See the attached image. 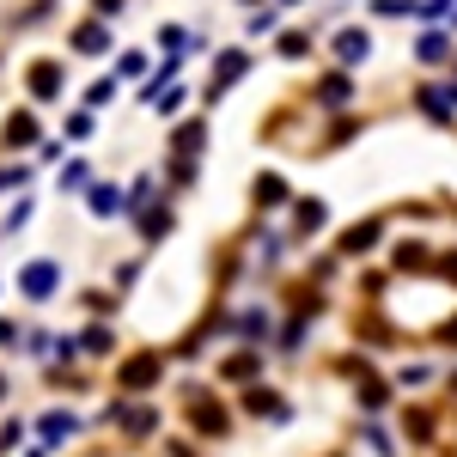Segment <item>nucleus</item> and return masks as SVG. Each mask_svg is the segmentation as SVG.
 I'll list each match as a JSON object with an SVG mask.
<instances>
[{
	"instance_id": "nucleus-15",
	"label": "nucleus",
	"mask_w": 457,
	"mask_h": 457,
	"mask_svg": "<svg viewBox=\"0 0 457 457\" xmlns=\"http://www.w3.org/2000/svg\"><path fill=\"white\" fill-rule=\"evenodd\" d=\"M73 433H79V415H68V409H49V415L37 421V439H43V452H55V445H68Z\"/></svg>"
},
{
	"instance_id": "nucleus-2",
	"label": "nucleus",
	"mask_w": 457,
	"mask_h": 457,
	"mask_svg": "<svg viewBox=\"0 0 457 457\" xmlns=\"http://www.w3.org/2000/svg\"><path fill=\"white\" fill-rule=\"evenodd\" d=\"M238 415H250V421H275V427H287V421H293V403H287V396H281L275 385H269V378H256V385L238 390Z\"/></svg>"
},
{
	"instance_id": "nucleus-17",
	"label": "nucleus",
	"mask_w": 457,
	"mask_h": 457,
	"mask_svg": "<svg viewBox=\"0 0 457 457\" xmlns=\"http://www.w3.org/2000/svg\"><path fill=\"white\" fill-rule=\"evenodd\" d=\"M360 445L372 457H403V445H396V433H390L378 415H360Z\"/></svg>"
},
{
	"instance_id": "nucleus-14",
	"label": "nucleus",
	"mask_w": 457,
	"mask_h": 457,
	"mask_svg": "<svg viewBox=\"0 0 457 457\" xmlns=\"http://www.w3.org/2000/svg\"><path fill=\"white\" fill-rule=\"evenodd\" d=\"M135 226H141V238H146V245H159V238H171V232H177V213H171V202L159 195L153 208H141V213H135Z\"/></svg>"
},
{
	"instance_id": "nucleus-27",
	"label": "nucleus",
	"mask_w": 457,
	"mask_h": 457,
	"mask_svg": "<svg viewBox=\"0 0 457 457\" xmlns=\"http://www.w3.org/2000/svg\"><path fill=\"white\" fill-rule=\"evenodd\" d=\"M116 73H122V79H141V73H146V55H141V49H129V55H122V68H116Z\"/></svg>"
},
{
	"instance_id": "nucleus-21",
	"label": "nucleus",
	"mask_w": 457,
	"mask_h": 457,
	"mask_svg": "<svg viewBox=\"0 0 457 457\" xmlns=\"http://www.w3.org/2000/svg\"><path fill=\"white\" fill-rule=\"evenodd\" d=\"M202 141H208V122H183V129H171V153L177 159H195Z\"/></svg>"
},
{
	"instance_id": "nucleus-16",
	"label": "nucleus",
	"mask_w": 457,
	"mask_h": 457,
	"mask_svg": "<svg viewBox=\"0 0 457 457\" xmlns=\"http://www.w3.org/2000/svg\"><path fill=\"white\" fill-rule=\"evenodd\" d=\"M329 49H336V62H342V68H360V62H372V37H366V31H353V25H348V31H336V43H329Z\"/></svg>"
},
{
	"instance_id": "nucleus-5",
	"label": "nucleus",
	"mask_w": 457,
	"mask_h": 457,
	"mask_svg": "<svg viewBox=\"0 0 457 457\" xmlns=\"http://www.w3.org/2000/svg\"><path fill=\"white\" fill-rule=\"evenodd\" d=\"M213 372H220V385H256V378H262V372H269V353L262 348H245V342H238V353H232V360H220V366H213Z\"/></svg>"
},
{
	"instance_id": "nucleus-31",
	"label": "nucleus",
	"mask_w": 457,
	"mask_h": 457,
	"mask_svg": "<svg viewBox=\"0 0 457 457\" xmlns=\"http://www.w3.org/2000/svg\"><path fill=\"white\" fill-rule=\"evenodd\" d=\"M110 98H116V79H98V86L86 92V104H110Z\"/></svg>"
},
{
	"instance_id": "nucleus-10",
	"label": "nucleus",
	"mask_w": 457,
	"mask_h": 457,
	"mask_svg": "<svg viewBox=\"0 0 457 457\" xmlns=\"http://www.w3.org/2000/svg\"><path fill=\"white\" fill-rule=\"evenodd\" d=\"M348 98H353V73H348V68L323 73V79L312 86V104H317V110H348Z\"/></svg>"
},
{
	"instance_id": "nucleus-3",
	"label": "nucleus",
	"mask_w": 457,
	"mask_h": 457,
	"mask_svg": "<svg viewBox=\"0 0 457 457\" xmlns=\"http://www.w3.org/2000/svg\"><path fill=\"white\" fill-rule=\"evenodd\" d=\"M159 378H165V353L159 348H141V353H129V360L116 366V385L129 390V396H146Z\"/></svg>"
},
{
	"instance_id": "nucleus-25",
	"label": "nucleus",
	"mask_w": 457,
	"mask_h": 457,
	"mask_svg": "<svg viewBox=\"0 0 457 457\" xmlns=\"http://www.w3.org/2000/svg\"><path fill=\"white\" fill-rule=\"evenodd\" d=\"M62 189H92V171H86V159H73L68 171H62Z\"/></svg>"
},
{
	"instance_id": "nucleus-22",
	"label": "nucleus",
	"mask_w": 457,
	"mask_h": 457,
	"mask_svg": "<svg viewBox=\"0 0 457 457\" xmlns=\"http://www.w3.org/2000/svg\"><path fill=\"white\" fill-rule=\"evenodd\" d=\"M427 262H433V250H427L421 238H403V245H396V269H427Z\"/></svg>"
},
{
	"instance_id": "nucleus-30",
	"label": "nucleus",
	"mask_w": 457,
	"mask_h": 457,
	"mask_svg": "<svg viewBox=\"0 0 457 457\" xmlns=\"http://www.w3.org/2000/svg\"><path fill=\"white\" fill-rule=\"evenodd\" d=\"M19 439H25V421H6V427H0V452H12Z\"/></svg>"
},
{
	"instance_id": "nucleus-34",
	"label": "nucleus",
	"mask_w": 457,
	"mask_h": 457,
	"mask_svg": "<svg viewBox=\"0 0 457 457\" xmlns=\"http://www.w3.org/2000/svg\"><path fill=\"white\" fill-rule=\"evenodd\" d=\"M0 396H6V378H0Z\"/></svg>"
},
{
	"instance_id": "nucleus-9",
	"label": "nucleus",
	"mask_w": 457,
	"mask_h": 457,
	"mask_svg": "<svg viewBox=\"0 0 457 457\" xmlns=\"http://www.w3.org/2000/svg\"><path fill=\"white\" fill-rule=\"evenodd\" d=\"M329 226V202L323 195H293V238H317Z\"/></svg>"
},
{
	"instance_id": "nucleus-12",
	"label": "nucleus",
	"mask_w": 457,
	"mask_h": 457,
	"mask_svg": "<svg viewBox=\"0 0 457 457\" xmlns=\"http://www.w3.org/2000/svg\"><path fill=\"white\" fill-rule=\"evenodd\" d=\"M245 73H250V55H245V49H226V55L213 62V79H208V104H220V92H226V86H238Z\"/></svg>"
},
{
	"instance_id": "nucleus-4",
	"label": "nucleus",
	"mask_w": 457,
	"mask_h": 457,
	"mask_svg": "<svg viewBox=\"0 0 457 457\" xmlns=\"http://www.w3.org/2000/svg\"><path fill=\"white\" fill-rule=\"evenodd\" d=\"M55 287H62V262H55V256H37V262H25V269H19V293H25L31 305L55 299Z\"/></svg>"
},
{
	"instance_id": "nucleus-29",
	"label": "nucleus",
	"mask_w": 457,
	"mask_h": 457,
	"mask_svg": "<svg viewBox=\"0 0 457 457\" xmlns=\"http://www.w3.org/2000/svg\"><path fill=\"white\" fill-rule=\"evenodd\" d=\"M68 135H73V141H86V135H92V116H86V110H73V116H68Z\"/></svg>"
},
{
	"instance_id": "nucleus-13",
	"label": "nucleus",
	"mask_w": 457,
	"mask_h": 457,
	"mask_svg": "<svg viewBox=\"0 0 457 457\" xmlns=\"http://www.w3.org/2000/svg\"><path fill=\"white\" fill-rule=\"evenodd\" d=\"M433 433H439V415H433V409H403V445L433 452V445H439Z\"/></svg>"
},
{
	"instance_id": "nucleus-32",
	"label": "nucleus",
	"mask_w": 457,
	"mask_h": 457,
	"mask_svg": "<svg viewBox=\"0 0 457 457\" xmlns=\"http://www.w3.org/2000/svg\"><path fill=\"white\" fill-rule=\"evenodd\" d=\"M439 336H445V348H457V317L445 323V329H439Z\"/></svg>"
},
{
	"instance_id": "nucleus-24",
	"label": "nucleus",
	"mask_w": 457,
	"mask_h": 457,
	"mask_svg": "<svg viewBox=\"0 0 457 457\" xmlns=\"http://www.w3.org/2000/svg\"><path fill=\"white\" fill-rule=\"evenodd\" d=\"M421 385H433V366H421V360L396 372V390H421Z\"/></svg>"
},
{
	"instance_id": "nucleus-36",
	"label": "nucleus",
	"mask_w": 457,
	"mask_h": 457,
	"mask_svg": "<svg viewBox=\"0 0 457 457\" xmlns=\"http://www.w3.org/2000/svg\"><path fill=\"white\" fill-rule=\"evenodd\" d=\"M25 457H43V452H25Z\"/></svg>"
},
{
	"instance_id": "nucleus-20",
	"label": "nucleus",
	"mask_w": 457,
	"mask_h": 457,
	"mask_svg": "<svg viewBox=\"0 0 457 457\" xmlns=\"http://www.w3.org/2000/svg\"><path fill=\"white\" fill-rule=\"evenodd\" d=\"M86 202H92L98 220H116V213H129V189H116V183H92V189H86Z\"/></svg>"
},
{
	"instance_id": "nucleus-8",
	"label": "nucleus",
	"mask_w": 457,
	"mask_h": 457,
	"mask_svg": "<svg viewBox=\"0 0 457 457\" xmlns=\"http://www.w3.org/2000/svg\"><path fill=\"white\" fill-rule=\"evenodd\" d=\"M378 245H385V220H360V226H348V232H342L336 256H342V262H353V256H372Z\"/></svg>"
},
{
	"instance_id": "nucleus-23",
	"label": "nucleus",
	"mask_w": 457,
	"mask_h": 457,
	"mask_svg": "<svg viewBox=\"0 0 457 457\" xmlns=\"http://www.w3.org/2000/svg\"><path fill=\"white\" fill-rule=\"evenodd\" d=\"M281 55H287V62H305V55H312V31H287L281 37Z\"/></svg>"
},
{
	"instance_id": "nucleus-28",
	"label": "nucleus",
	"mask_w": 457,
	"mask_h": 457,
	"mask_svg": "<svg viewBox=\"0 0 457 457\" xmlns=\"http://www.w3.org/2000/svg\"><path fill=\"white\" fill-rule=\"evenodd\" d=\"M275 25H281V12H250L245 31H250V37H262V31H275Z\"/></svg>"
},
{
	"instance_id": "nucleus-1",
	"label": "nucleus",
	"mask_w": 457,
	"mask_h": 457,
	"mask_svg": "<svg viewBox=\"0 0 457 457\" xmlns=\"http://www.w3.org/2000/svg\"><path fill=\"white\" fill-rule=\"evenodd\" d=\"M183 403H189V433H195L202 445H220V439H232V433H238L232 403L208 396V385H183Z\"/></svg>"
},
{
	"instance_id": "nucleus-33",
	"label": "nucleus",
	"mask_w": 457,
	"mask_h": 457,
	"mask_svg": "<svg viewBox=\"0 0 457 457\" xmlns=\"http://www.w3.org/2000/svg\"><path fill=\"white\" fill-rule=\"evenodd\" d=\"M445 390H452V396H457V366H452V372H445Z\"/></svg>"
},
{
	"instance_id": "nucleus-11",
	"label": "nucleus",
	"mask_w": 457,
	"mask_h": 457,
	"mask_svg": "<svg viewBox=\"0 0 457 457\" xmlns=\"http://www.w3.org/2000/svg\"><path fill=\"white\" fill-rule=\"evenodd\" d=\"M250 202H256V213H275V208H293V189H287L281 171H262L250 183Z\"/></svg>"
},
{
	"instance_id": "nucleus-26",
	"label": "nucleus",
	"mask_w": 457,
	"mask_h": 457,
	"mask_svg": "<svg viewBox=\"0 0 457 457\" xmlns=\"http://www.w3.org/2000/svg\"><path fill=\"white\" fill-rule=\"evenodd\" d=\"M159 457H202V439H165Z\"/></svg>"
},
{
	"instance_id": "nucleus-19",
	"label": "nucleus",
	"mask_w": 457,
	"mask_h": 457,
	"mask_svg": "<svg viewBox=\"0 0 457 457\" xmlns=\"http://www.w3.org/2000/svg\"><path fill=\"white\" fill-rule=\"evenodd\" d=\"M390 390H396V385H385V378H372V372H366V378L353 385V403H360V415H385V409H390Z\"/></svg>"
},
{
	"instance_id": "nucleus-6",
	"label": "nucleus",
	"mask_w": 457,
	"mask_h": 457,
	"mask_svg": "<svg viewBox=\"0 0 457 457\" xmlns=\"http://www.w3.org/2000/svg\"><path fill=\"white\" fill-rule=\"evenodd\" d=\"M415 110L433 122H457V79H427L415 86Z\"/></svg>"
},
{
	"instance_id": "nucleus-18",
	"label": "nucleus",
	"mask_w": 457,
	"mask_h": 457,
	"mask_svg": "<svg viewBox=\"0 0 457 457\" xmlns=\"http://www.w3.org/2000/svg\"><path fill=\"white\" fill-rule=\"evenodd\" d=\"M415 62H421V68H445V62H457L452 37H445V31H427V37H415Z\"/></svg>"
},
{
	"instance_id": "nucleus-7",
	"label": "nucleus",
	"mask_w": 457,
	"mask_h": 457,
	"mask_svg": "<svg viewBox=\"0 0 457 457\" xmlns=\"http://www.w3.org/2000/svg\"><path fill=\"white\" fill-rule=\"evenodd\" d=\"M226 329H232V336H238L245 348H262V342L275 336V312H269V305H245V312L232 317Z\"/></svg>"
},
{
	"instance_id": "nucleus-35",
	"label": "nucleus",
	"mask_w": 457,
	"mask_h": 457,
	"mask_svg": "<svg viewBox=\"0 0 457 457\" xmlns=\"http://www.w3.org/2000/svg\"><path fill=\"white\" fill-rule=\"evenodd\" d=\"M329 457H348V452H329Z\"/></svg>"
}]
</instances>
